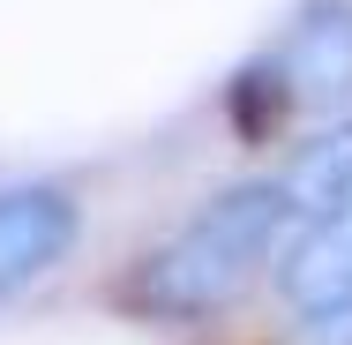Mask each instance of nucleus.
Masks as SVG:
<instances>
[{"label": "nucleus", "mask_w": 352, "mask_h": 345, "mask_svg": "<svg viewBox=\"0 0 352 345\" xmlns=\"http://www.w3.org/2000/svg\"><path fill=\"white\" fill-rule=\"evenodd\" d=\"M278 218H285L278 188H240V196L210 203L157 263H150V300L173 308V315H203L217 300H232V293L248 285V271L270 255Z\"/></svg>", "instance_id": "f257e3e1"}, {"label": "nucleus", "mask_w": 352, "mask_h": 345, "mask_svg": "<svg viewBox=\"0 0 352 345\" xmlns=\"http://www.w3.org/2000/svg\"><path fill=\"white\" fill-rule=\"evenodd\" d=\"M68 248V203L60 196H8L0 203V293L38 278Z\"/></svg>", "instance_id": "7ed1b4c3"}, {"label": "nucleus", "mask_w": 352, "mask_h": 345, "mask_svg": "<svg viewBox=\"0 0 352 345\" xmlns=\"http://www.w3.org/2000/svg\"><path fill=\"white\" fill-rule=\"evenodd\" d=\"M285 293H292V308L315 331H345L352 338V203L322 210V225L292 248Z\"/></svg>", "instance_id": "f03ea898"}]
</instances>
